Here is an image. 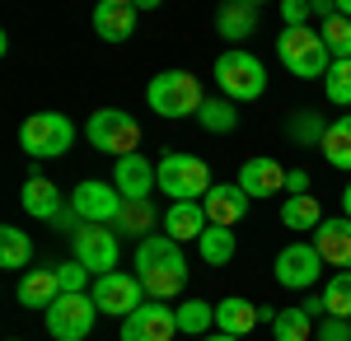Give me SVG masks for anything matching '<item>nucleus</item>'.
<instances>
[{"mask_svg": "<svg viewBox=\"0 0 351 341\" xmlns=\"http://www.w3.org/2000/svg\"><path fill=\"white\" fill-rule=\"evenodd\" d=\"M136 276H141L145 294L164 304V299H173L178 290L188 286V257H183V248L169 234H150V238H141V248H136Z\"/></svg>", "mask_w": 351, "mask_h": 341, "instance_id": "nucleus-1", "label": "nucleus"}, {"mask_svg": "<svg viewBox=\"0 0 351 341\" xmlns=\"http://www.w3.org/2000/svg\"><path fill=\"white\" fill-rule=\"evenodd\" d=\"M145 103H150L155 117L178 122V117H197L202 103H206V94H202V84H197L192 71H160L150 79V89H145Z\"/></svg>", "mask_w": 351, "mask_h": 341, "instance_id": "nucleus-2", "label": "nucleus"}, {"mask_svg": "<svg viewBox=\"0 0 351 341\" xmlns=\"http://www.w3.org/2000/svg\"><path fill=\"white\" fill-rule=\"evenodd\" d=\"M276 56H281V66L295 79H319V75H328V66H332L319 28H309V24L304 28H281V33H276Z\"/></svg>", "mask_w": 351, "mask_h": 341, "instance_id": "nucleus-3", "label": "nucleus"}, {"mask_svg": "<svg viewBox=\"0 0 351 341\" xmlns=\"http://www.w3.org/2000/svg\"><path fill=\"white\" fill-rule=\"evenodd\" d=\"M216 84L230 103H253V99L267 94V66L253 52H239L234 47V52L216 56Z\"/></svg>", "mask_w": 351, "mask_h": 341, "instance_id": "nucleus-4", "label": "nucleus"}, {"mask_svg": "<svg viewBox=\"0 0 351 341\" xmlns=\"http://www.w3.org/2000/svg\"><path fill=\"white\" fill-rule=\"evenodd\" d=\"M84 136H89V145L99 155H112V159L141 155V127H136L132 112H122V108H99L84 122Z\"/></svg>", "mask_w": 351, "mask_h": 341, "instance_id": "nucleus-5", "label": "nucleus"}, {"mask_svg": "<svg viewBox=\"0 0 351 341\" xmlns=\"http://www.w3.org/2000/svg\"><path fill=\"white\" fill-rule=\"evenodd\" d=\"M155 173H160V192L169 201H197V197H206L211 192V168H206V159L197 155H183V150H173V155H164L155 164Z\"/></svg>", "mask_w": 351, "mask_h": 341, "instance_id": "nucleus-6", "label": "nucleus"}, {"mask_svg": "<svg viewBox=\"0 0 351 341\" xmlns=\"http://www.w3.org/2000/svg\"><path fill=\"white\" fill-rule=\"evenodd\" d=\"M19 145H24L33 159H56L75 145V122L66 112H33L19 127Z\"/></svg>", "mask_w": 351, "mask_h": 341, "instance_id": "nucleus-7", "label": "nucleus"}, {"mask_svg": "<svg viewBox=\"0 0 351 341\" xmlns=\"http://www.w3.org/2000/svg\"><path fill=\"white\" fill-rule=\"evenodd\" d=\"M71 243H75V262L99 281V276H108V271H117V229L112 225H80L75 234H71Z\"/></svg>", "mask_w": 351, "mask_h": 341, "instance_id": "nucleus-8", "label": "nucleus"}, {"mask_svg": "<svg viewBox=\"0 0 351 341\" xmlns=\"http://www.w3.org/2000/svg\"><path fill=\"white\" fill-rule=\"evenodd\" d=\"M94 318H99V304L89 294H61L47 309V332L56 341H84L94 332Z\"/></svg>", "mask_w": 351, "mask_h": 341, "instance_id": "nucleus-9", "label": "nucleus"}, {"mask_svg": "<svg viewBox=\"0 0 351 341\" xmlns=\"http://www.w3.org/2000/svg\"><path fill=\"white\" fill-rule=\"evenodd\" d=\"M271 276H276L281 290H309V286H319V276H324V257H319L314 243H291V248L276 253Z\"/></svg>", "mask_w": 351, "mask_h": 341, "instance_id": "nucleus-10", "label": "nucleus"}, {"mask_svg": "<svg viewBox=\"0 0 351 341\" xmlns=\"http://www.w3.org/2000/svg\"><path fill=\"white\" fill-rule=\"evenodd\" d=\"M141 294H145L141 276H127V271H108V276H99L89 286V299L99 304V314H108V318H132L141 309Z\"/></svg>", "mask_w": 351, "mask_h": 341, "instance_id": "nucleus-11", "label": "nucleus"}, {"mask_svg": "<svg viewBox=\"0 0 351 341\" xmlns=\"http://www.w3.org/2000/svg\"><path fill=\"white\" fill-rule=\"evenodd\" d=\"M122 192L112 183H99V178H84V183H75V192H71V210L80 215L84 225H117V215H122Z\"/></svg>", "mask_w": 351, "mask_h": 341, "instance_id": "nucleus-12", "label": "nucleus"}, {"mask_svg": "<svg viewBox=\"0 0 351 341\" xmlns=\"http://www.w3.org/2000/svg\"><path fill=\"white\" fill-rule=\"evenodd\" d=\"M178 337V309L160 299L141 304L132 318H122V341H173Z\"/></svg>", "mask_w": 351, "mask_h": 341, "instance_id": "nucleus-13", "label": "nucleus"}, {"mask_svg": "<svg viewBox=\"0 0 351 341\" xmlns=\"http://www.w3.org/2000/svg\"><path fill=\"white\" fill-rule=\"evenodd\" d=\"M112 187L122 192V201H145L155 187H160V173L145 155H127L112 164Z\"/></svg>", "mask_w": 351, "mask_h": 341, "instance_id": "nucleus-14", "label": "nucleus"}, {"mask_svg": "<svg viewBox=\"0 0 351 341\" xmlns=\"http://www.w3.org/2000/svg\"><path fill=\"white\" fill-rule=\"evenodd\" d=\"M136 19H141V5L136 0H99L94 5V33L104 42H127L136 33Z\"/></svg>", "mask_w": 351, "mask_h": 341, "instance_id": "nucleus-15", "label": "nucleus"}, {"mask_svg": "<svg viewBox=\"0 0 351 341\" xmlns=\"http://www.w3.org/2000/svg\"><path fill=\"white\" fill-rule=\"evenodd\" d=\"M291 183V173L276 164L271 155H258V159H243L239 168V187L248 192V201H258V197H276V192H286Z\"/></svg>", "mask_w": 351, "mask_h": 341, "instance_id": "nucleus-16", "label": "nucleus"}, {"mask_svg": "<svg viewBox=\"0 0 351 341\" xmlns=\"http://www.w3.org/2000/svg\"><path fill=\"white\" fill-rule=\"evenodd\" d=\"M202 206H206V220H211V225L234 229L243 215H248V192H243L239 183H216L206 197H202Z\"/></svg>", "mask_w": 351, "mask_h": 341, "instance_id": "nucleus-17", "label": "nucleus"}, {"mask_svg": "<svg viewBox=\"0 0 351 341\" xmlns=\"http://www.w3.org/2000/svg\"><path fill=\"white\" fill-rule=\"evenodd\" d=\"M314 248H319V257H324L328 266L351 271V220H347V215L324 220V225L314 229Z\"/></svg>", "mask_w": 351, "mask_h": 341, "instance_id": "nucleus-18", "label": "nucleus"}, {"mask_svg": "<svg viewBox=\"0 0 351 341\" xmlns=\"http://www.w3.org/2000/svg\"><path fill=\"white\" fill-rule=\"evenodd\" d=\"M206 229H211V220H206L202 201H173V206L164 210V234L173 238V243H197Z\"/></svg>", "mask_w": 351, "mask_h": 341, "instance_id": "nucleus-19", "label": "nucleus"}, {"mask_svg": "<svg viewBox=\"0 0 351 341\" xmlns=\"http://www.w3.org/2000/svg\"><path fill=\"white\" fill-rule=\"evenodd\" d=\"M14 299L24 309H52L61 299V281H56V266H28V276L19 281Z\"/></svg>", "mask_w": 351, "mask_h": 341, "instance_id": "nucleus-20", "label": "nucleus"}, {"mask_svg": "<svg viewBox=\"0 0 351 341\" xmlns=\"http://www.w3.org/2000/svg\"><path fill=\"white\" fill-rule=\"evenodd\" d=\"M258 0H225L216 10V33L220 38H230V42H243L253 28H258Z\"/></svg>", "mask_w": 351, "mask_h": 341, "instance_id": "nucleus-21", "label": "nucleus"}, {"mask_svg": "<svg viewBox=\"0 0 351 341\" xmlns=\"http://www.w3.org/2000/svg\"><path fill=\"white\" fill-rule=\"evenodd\" d=\"M19 201H24V210L33 215V220H47V225H52L56 215L66 210V201H61V192H56V183H52V178H43V173L24 183V192H19Z\"/></svg>", "mask_w": 351, "mask_h": 341, "instance_id": "nucleus-22", "label": "nucleus"}, {"mask_svg": "<svg viewBox=\"0 0 351 341\" xmlns=\"http://www.w3.org/2000/svg\"><path fill=\"white\" fill-rule=\"evenodd\" d=\"M253 323H258V304H248V299H239V294H230V299H220L216 304V332H225V337H248L253 332Z\"/></svg>", "mask_w": 351, "mask_h": 341, "instance_id": "nucleus-23", "label": "nucleus"}, {"mask_svg": "<svg viewBox=\"0 0 351 341\" xmlns=\"http://www.w3.org/2000/svg\"><path fill=\"white\" fill-rule=\"evenodd\" d=\"M234 229H225V225H211L206 234L197 238V253H202V262L206 266H225L230 257H234Z\"/></svg>", "mask_w": 351, "mask_h": 341, "instance_id": "nucleus-24", "label": "nucleus"}, {"mask_svg": "<svg viewBox=\"0 0 351 341\" xmlns=\"http://www.w3.org/2000/svg\"><path fill=\"white\" fill-rule=\"evenodd\" d=\"M281 225H286V229H295V234L319 229V225H324V210H319L314 197H291V201L281 206Z\"/></svg>", "mask_w": 351, "mask_h": 341, "instance_id": "nucleus-25", "label": "nucleus"}, {"mask_svg": "<svg viewBox=\"0 0 351 341\" xmlns=\"http://www.w3.org/2000/svg\"><path fill=\"white\" fill-rule=\"evenodd\" d=\"M197 122H202V131L225 136V131H234V122H239V108L230 103V99H206V103H202V112H197Z\"/></svg>", "mask_w": 351, "mask_h": 341, "instance_id": "nucleus-26", "label": "nucleus"}, {"mask_svg": "<svg viewBox=\"0 0 351 341\" xmlns=\"http://www.w3.org/2000/svg\"><path fill=\"white\" fill-rule=\"evenodd\" d=\"M28 257H33V243H28V234L19 229V225H5V229H0V266L19 271V266H28Z\"/></svg>", "mask_w": 351, "mask_h": 341, "instance_id": "nucleus-27", "label": "nucleus"}, {"mask_svg": "<svg viewBox=\"0 0 351 341\" xmlns=\"http://www.w3.org/2000/svg\"><path fill=\"white\" fill-rule=\"evenodd\" d=\"M319 38H324V47H328L332 61H351V19L328 14L324 24H319Z\"/></svg>", "mask_w": 351, "mask_h": 341, "instance_id": "nucleus-28", "label": "nucleus"}, {"mask_svg": "<svg viewBox=\"0 0 351 341\" xmlns=\"http://www.w3.org/2000/svg\"><path fill=\"white\" fill-rule=\"evenodd\" d=\"M216 323V309L206 304V299H183L178 304V332H188V337H211L206 327Z\"/></svg>", "mask_w": 351, "mask_h": 341, "instance_id": "nucleus-29", "label": "nucleus"}, {"mask_svg": "<svg viewBox=\"0 0 351 341\" xmlns=\"http://www.w3.org/2000/svg\"><path fill=\"white\" fill-rule=\"evenodd\" d=\"M324 309H328V318H342V323H351V271L328 276V286H324Z\"/></svg>", "mask_w": 351, "mask_h": 341, "instance_id": "nucleus-30", "label": "nucleus"}, {"mask_svg": "<svg viewBox=\"0 0 351 341\" xmlns=\"http://www.w3.org/2000/svg\"><path fill=\"white\" fill-rule=\"evenodd\" d=\"M271 337L276 341H309L314 337V318L304 309H281L276 323H271Z\"/></svg>", "mask_w": 351, "mask_h": 341, "instance_id": "nucleus-31", "label": "nucleus"}, {"mask_svg": "<svg viewBox=\"0 0 351 341\" xmlns=\"http://www.w3.org/2000/svg\"><path fill=\"white\" fill-rule=\"evenodd\" d=\"M150 225H155V210H150V201H127L112 229H117V234H132V238H150Z\"/></svg>", "mask_w": 351, "mask_h": 341, "instance_id": "nucleus-32", "label": "nucleus"}, {"mask_svg": "<svg viewBox=\"0 0 351 341\" xmlns=\"http://www.w3.org/2000/svg\"><path fill=\"white\" fill-rule=\"evenodd\" d=\"M324 159L332 164V168H342V173H351V131L342 127V122H332L328 127V136H324Z\"/></svg>", "mask_w": 351, "mask_h": 341, "instance_id": "nucleus-33", "label": "nucleus"}, {"mask_svg": "<svg viewBox=\"0 0 351 341\" xmlns=\"http://www.w3.org/2000/svg\"><path fill=\"white\" fill-rule=\"evenodd\" d=\"M324 136H328V122L319 112H295L291 117V140L295 145H324Z\"/></svg>", "mask_w": 351, "mask_h": 341, "instance_id": "nucleus-34", "label": "nucleus"}, {"mask_svg": "<svg viewBox=\"0 0 351 341\" xmlns=\"http://www.w3.org/2000/svg\"><path fill=\"white\" fill-rule=\"evenodd\" d=\"M324 79H328V103L351 108V61H332Z\"/></svg>", "mask_w": 351, "mask_h": 341, "instance_id": "nucleus-35", "label": "nucleus"}, {"mask_svg": "<svg viewBox=\"0 0 351 341\" xmlns=\"http://www.w3.org/2000/svg\"><path fill=\"white\" fill-rule=\"evenodd\" d=\"M56 281H61V294H84V286H89V271H84V266L71 257V262L56 266Z\"/></svg>", "mask_w": 351, "mask_h": 341, "instance_id": "nucleus-36", "label": "nucleus"}, {"mask_svg": "<svg viewBox=\"0 0 351 341\" xmlns=\"http://www.w3.org/2000/svg\"><path fill=\"white\" fill-rule=\"evenodd\" d=\"M314 337H319V341H351V323L324 314V323H314Z\"/></svg>", "mask_w": 351, "mask_h": 341, "instance_id": "nucleus-37", "label": "nucleus"}, {"mask_svg": "<svg viewBox=\"0 0 351 341\" xmlns=\"http://www.w3.org/2000/svg\"><path fill=\"white\" fill-rule=\"evenodd\" d=\"M314 14V5H304V0H286L281 5V19H286V28H304V19Z\"/></svg>", "mask_w": 351, "mask_h": 341, "instance_id": "nucleus-38", "label": "nucleus"}, {"mask_svg": "<svg viewBox=\"0 0 351 341\" xmlns=\"http://www.w3.org/2000/svg\"><path fill=\"white\" fill-rule=\"evenodd\" d=\"M291 197H309V173H304V168H291Z\"/></svg>", "mask_w": 351, "mask_h": 341, "instance_id": "nucleus-39", "label": "nucleus"}, {"mask_svg": "<svg viewBox=\"0 0 351 341\" xmlns=\"http://www.w3.org/2000/svg\"><path fill=\"white\" fill-rule=\"evenodd\" d=\"M332 10H337L342 19H351V0H332Z\"/></svg>", "mask_w": 351, "mask_h": 341, "instance_id": "nucleus-40", "label": "nucleus"}, {"mask_svg": "<svg viewBox=\"0 0 351 341\" xmlns=\"http://www.w3.org/2000/svg\"><path fill=\"white\" fill-rule=\"evenodd\" d=\"M342 210H347V220H351V183H347V192H342Z\"/></svg>", "mask_w": 351, "mask_h": 341, "instance_id": "nucleus-41", "label": "nucleus"}, {"mask_svg": "<svg viewBox=\"0 0 351 341\" xmlns=\"http://www.w3.org/2000/svg\"><path fill=\"white\" fill-rule=\"evenodd\" d=\"M202 341H239V337H225V332H216V337H202Z\"/></svg>", "mask_w": 351, "mask_h": 341, "instance_id": "nucleus-42", "label": "nucleus"}, {"mask_svg": "<svg viewBox=\"0 0 351 341\" xmlns=\"http://www.w3.org/2000/svg\"><path fill=\"white\" fill-rule=\"evenodd\" d=\"M342 127H347V131H351V112H347V117H342Z\"/></svg>", "mask_w": 351, "mask_h": 341, "instance_id": "nucleus-43", "label": "nucleus"}]
</instances>
